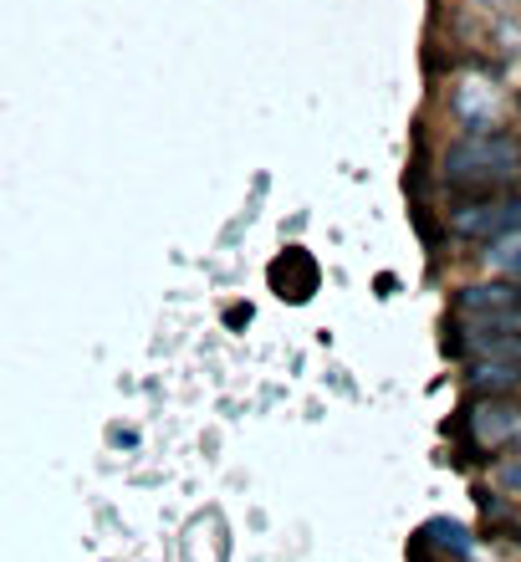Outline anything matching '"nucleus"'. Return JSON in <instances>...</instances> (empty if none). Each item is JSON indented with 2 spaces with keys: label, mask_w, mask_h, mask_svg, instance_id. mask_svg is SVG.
Returning a JSON list of instances; mask_svg holds the SVG:
<instances>
[{
  "label": "nucleus",
  "mask_w": 521,
  "mask_h": 562,
  "mask_svg": "<svg viewBox=\"0 0 521 562\" xmlns=\"http://www.w3.org/2000/svg\"><path fill=\"white\" fill-rule=\"evenodd\" d=\"M440 179L461 194H491L507 190L521 179V144L511 134H496V128H480V134H465L445 148L440 159Z\"/></svg>",
  "instance_id": "f257e3e1"
},
{
  "label": "nucleus",
  "mask_w": 521,
  "mask_h": 562,
  "mask_svg": "<svg viewBox=\"0 0 521 562\" xmlns=\"http://www.w3.org/2000/svg\"><path fill=\"white\" fill-rule=\"evenodd\" d=\"M491 267L501 271V277L521 281V231H511V236L491 240Z\"/></svg>",
  "instance_id": "6e6552de"
},
{
  "label": "nucleus",
  "mask_w": 521,
  "mask_h": 562,
  "mask_svg": "<svg viewBox=\"0 0 521 562\" xmlns=\"http://www.w3.org/2000/svg\"><path fill=\"white\" fill-rule=\"evenodd\" d=\"M455 307L465 317H480V323H501V327H521V281H480V286H465L455 296Z\"/></svg>",
  "instance_id": "7ed1b4c3"
},
{
  "label": "nucleus",
  "mask_w": 521,
  "mask_h": 562,
  "mask_svg": "<svg viewBox=\"0 0 521 562\" xmlns=\"http://www.w3.org/2000/svg\"><path fill=\"white\" fill-rule=\"evenodd\" d=\"M471 353L476 358H517L521 363V327H501V323H480L471 327Z\"/></svg>",
  "instance_id": "423d86ee"
},
{
  "label": "nucleus",
  "mask_w": 521,
  "mask_h": 562,
  "mask_svg": "<svg viewBox=\"0 0 521 562\" xmlns=\"http://www.w3.org/2000/svg\"><path fill=\"white\" fill-rule=\"evenodd\" d=\"M424 542L450 552V558H471V532H465L461 521H445V517L430 521V527H424Z\"/></svg>",
  "instance_id": "0eeeda50"
},
{
  "label": "nucleus",
  "mask_w": 521,
  "mask_h": 562,
  "mask_svg": "<svg viewBox=\"0 0 521 562\" xmlns=\"http://www.w3.org/2000/svg\"><path fill=\"white\" fill-rule=\"evenodd\" d=\"M465 379H471V389L486 394V400H511V394H521V363L517 358H476Z\"/></svg>",
  "instance_id": "39448f33"
},
{
  "label": "nucleus",
  "mask_w": 521,
  "mask_h": 562,
  "mask_svg": "<svg viewBox=\"0 0 521 562\" xmlns=\"http://www.w3.org/2000/svg\"><path fill=\"white\" fill-rule=\"evenodd\" d=\"M496 486L517 491V496H521V456H511V460H501V465H496Z\"/></svg>",
  "instance_id": "1a4fd4ad"
},
{
  "label": "nucleus",
  "mask_w": 521,
  "mask_h": 562,
  "mask_svg": "<svg viewBox=\"0 0 521 562\" xmlns=\"http://www.w3.org/2000/svg\"><path fill=\"white\" fill-rule=\"evenodd\" d=\"M471 429H476L480 450H501L507 440L521 435V409L511 400H486V394H480V400L471 404Z\"/></svg>",
  "instance_id": "20e7f679"
},
{
  "label": "nucleus",
  "mask_w": 521,
  "mask_h": 562,
  "mask_svg": "<svg viewBox=\"0 0 521 562\" xmlns=\"http://www.w3.org/2000/svg\"><path fill=\"white\" fill-rule=\"evenodd\" d=\"M450 231L465 240H501L511 231H521V194H471L450 210Z\"/></svg>",
  "instance_id": "f03ea898"
}]
</instances>
